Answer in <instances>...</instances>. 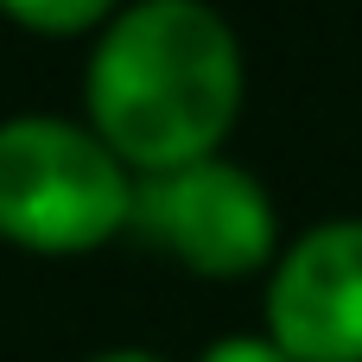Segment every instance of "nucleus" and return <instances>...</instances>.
I'll list each match as a JSON object with an SVG mask.
<instances>
[{
	"instance_id": "5",
	"label": "nucleus",
	"mask_w": 362,
	"mask_h": 362,
	"mask_svg": "<svg viewBox=\"0 0 362 362\" xmlns=\"http://www.w3.org/2000/svg\"><path fill=\"white\" fill-rule=\"evenodd\" d=\"M13 19H25V25H45V32H83V25H95L115 0H0Z\"/></svg>"
},
{
	"instance_id": "3",
	"label": "nucleus",
	"mask_w": 362,
	"mask_h": 362,
	"mask_svg": "<svg viewBox=\"0 0 362 362\" xmlns=\"http://www.w3.org/2000/svg\"><path fill=\"white\" fill-rule=\"evenodd\" d=\"M134 229L197 274H248L274 255V204L255 172L197 159L134 185Z\"/></svg>"
},
{
	"instance_id": "4",
	"label": "nucleus",
	"mask_w": 362,
	"mask_h": 362,
	"mask_svg": "<svg viewBox=\"0 0 362 362\" xmlns=\"http://www.w3.org/2000/svg\"><path fill=\"white\" fill-rule=\"evenodd\" d=\"M267 337L293 362H362V216L318 223L280 255Z\"/></svg>"
},
{
	"instance_id": "6",
	"label": "nucleus",
	"mask_w": 362,
	"mask_h": 362,
	"mask_svg": "<svg viewBox=\"0 0 362 362\" xmlns=\"http://www.w3.org/2000/svg\"><path fill=\"white\" fill-rule=\"evenodd\" d=\"M204 362H293L274 337H223V344H210Z\"/></svg>"
},
{
	"instance_id": "7",
	"label": "nucleus",
	"mask_w": 362,
	"mask_h": 362,
	"mask_svg": "<svg viewBox=\"0 0 362 362\" xmlns=\"http://www.w3.org/2000/svg\"><path fill=\"white\" fill-rule=\"evenodd\" d=\"M89 362H159V356H146V350H102V356H89Z\"/></svg>"
},
{
	"instance_id": "2",
	"label": "nucleus",
	"mask_w": 362,
	"mask_h": 362,
	"mask_svg": "<svg viewBox=\"0 0 362 362\" xmlns=\"http://www.w3.org/2000/svg\"><path fill=\"white\" fill-rule=\"evenodd\" d=\"M134 223V178L121 153L76 121H0V235L38 255H76Z\"/></svg>"
},
{
	"instance_id": "1",
	"label": "nucleus",
	"mask_w": 362,
	"mask_h": 362,
	"mask_svg": "<svg viewBox=\"0 0 362 362\" xmlns=\"http://www.w3.org/2000/svg\"><path fill=\"white\" fill-rule=\"evenodd\" d=\"M242 108V45L204 0H134L89 51V115L121 165L178 172L216 159Z\"/></svg>"
}]
</instances>
